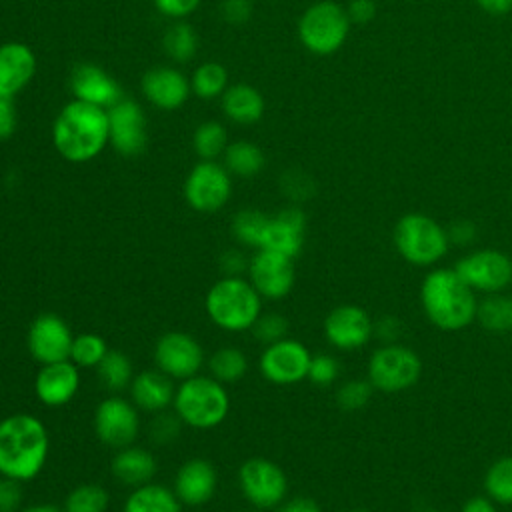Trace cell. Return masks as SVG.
Wrapping results in <instances>:
<instances>
[{"instance_id":"cell-28","label":"cell","mask_w":512,"mask_h":512,"mask_svg":"<svg viewBox=\"0 0 512 512\" xmlns=\"http://www.w3.org/2000/svg\"><path fill=\"white\" fill-rule=\"evenodd\" d=\"M182 508L184 506L172 488L158 482H148L130 490L122 512H182Z\"/></svg>"},{"instance_id":"cell-44","label":"cell","mask_w":512,"mask_h":512,"mask_svg":"<svg viewBox=\"0 0 512 512\" xmlns=\"http://www.w3.org/2000/svg\"><path fill=\"white\" fill-rule=\"evenodd\" d=\"M24 504V482L0 476V512H20Z\"/></svg>"},{"instance_id":"cell-9","label":"cell","mask_w":512,"mask_h":512,"mask_svg":"<svg viewBox=\"0 0 512 512\" xmlns=\"http://www.w3.org/2000/svg\"><path fill=\"white\" fill-rule=\"evenodd\" d=\"M238 488L244 500L254 508L272 510L286 500L288 478L276 462L252 456L238 468Z\"/></svg>"},{"instance_id":"cell-21","label":"cell","mask_w":512,"mask_h":512,"mask_svg":"<svg viewBox=\"0 0 512 512\" xmlns=\"http://www.w3.org/2000/svg\"><path fill=\"white\" fill-rule=\"evenodd\" d=\"M70 88L74 100H82L108 110L122 100L120 84L96 64H78L70 76Z\"/></svg>"},{"instance_id":"cell-52","label":"cell","mask_w":512,"mask_h":512,"mask_svg":"<svg viewBox=\"0 0 512 512\" xmlns=\"http://www.w3.org/2000/svg\"><path fill=\"white\" fill-rule=\"evenodd\" d=\"M374 330H376V334L380 336V338H384L386 340V344H392V340L400 334V324H398V320L396 318H382L376 326H374Z\"/></svg>"},{"instance_id":"cell-3","label":"cell","mask_w":512,"mask_h":512,"mask_svg":"<svg viewBox=\"0 0 512 512\" xmlns=\"http://www.w3.org/2000/svg\"><path fill=\"white\" fill-rule=\"evenodd\" d=\"M420 298L426 318L440 330L456 332L476 318L478 300L474 290L456 274V270L438 268L426 274Z\"/></svg>"},{"instance_id":"cell-27","label":"cell","mask_w":512,"mask_h":512,"mask_svg":"<svg viewBox=\"0 0 512 512\" xmlns=\"http://www.w3.org/2000/svg\"><path fill=\"white\" fill-rule=\"evenodd\" d=\"M222 110L236 124H254L264 114V98L254 86L234 84L222 94Z\"/></svg>"},{"instance_id":"cell-11","label":"cell","mask_w":512,"mask_h":512,"mask_svg":"<svg viewBox=\"0 0 512 512\" xmlns=\"http://www.w3.org/2000/svg\"><path fill=\"white\" fill-rule=\"evenodd\" d=\"M140 432V410L132 400L118 394H110L98 402L94 410V434L112 448L120 450L136 442Z\"/></svg>"},{"instance_id":"cell-47","label":"cell","mask_w":512,"mask_h":512,"mask_svg":"<svg viewBox=\"0 0 512 512\" xmlns=\"http://www.w3.org/2000/svg\"><path fill=\"white\" fill-rule=\"evenodd\" d=\"M158 12L170 18H184L192 14L202 0H152Z\"/></svg>"},{"instance_id":"cell-45","label":"cell","mask_w":512,"mask_h":512,"mask_svg":"<svg viewBox=\"0 0 512 512\" xmlns=\"http://www.w3.org/2000/svg\"><path fill=\"white\" fill-rule=\"evenodd\" d=\"M248 264L250 258L238 248H230L220 256V270L224 276H246Z\"/></svg>"},{"instance_id":"cell-19","label":"cell","mask_w":512,"mask_h":512,"mask_svg":"<svg viewBox=\"0 0 512 512\" xmlns=\"http://www.w3.org/2000/svg\"><path fill=\"white\" fill-rule=\"evenodd\" d=\"M218 488L216 466L206 458H190L176 470L172 490L182 506L198 508L208 504Z\"/></svg>"},{"instance_id":"cell-43","label":"cell","mask_w":512,"mask_h":512,"mask_svg":"<svg viewBox=\"0 0 512 512\" xmlns=\"http://www.w3.org/2000/svg\"><path fill=\"white\" fill-rule=\"evenodd\" d=\"M340 372V364L332 354H314L308 366V380L316 386H330Z\"/></svg>"},{"instance_id":"cell-22","label":"cell","mask_w":512,"mask_h":512,"mask_svg":"<svg viewBox=\"0 0 512 512\" xmlns=\"http://www.w3.org/2000/svg\"><path fill=\"white\" fill-rule=\"evenodd\" d=\"M304 236H306V216L300 208L290 206L268 218L260 250L266 248V250H274L284 256L296 258L304 246Z\"/></svg>"},{"instance_id":"cell-10","label":"cell","mask_w":512,"mask_h":512,"mask_svg":"<svg viewBox=\"0 0 512 512\" xmlns=\"http://www.w3.org/2000/svg\"><path fill=\"white\" fill-rule=\"evenodd\" d=\"M232 174L216 160H200L184 180V200L196 212L210 214L224 208L232 196Z\"/></svg>"},{"instance_id":"cell-15","label":"cell","mask_w":512,"mask_h":512,"mask_svg":"<svg viewBox=\"0 0 512 512\" xmlns=\"http://www.w3.org/2000/svg\"><path fill=\"white\" fill-rule=\"evenodd\" d=\"M246 278L262 300H282L292 292L296 282L294 258L266 248L256 250L250 256Z\"/></svg>"},{"instance_id":"cell-31","label":"cell","mask_w":512,"mask_h":512,"mask_svg":"<svg viewBox=\"0 0 512 512\" xmlns=\"http://www.w3.org/2000/svg\"><path fill=\"white\" fill-rule=\"evenodd\" d=\"M476 320L492 334L512 332V298L500 292L484 296L476 306Z\"/></svg>"},{"instance_id":"cell-40","label":"cell","mask_w":512,"mask_h":512,"mask_svg":"<svg viewBox=\"0 0 512 512\" xmlns=\"http://www.w3.org/2000/svg\"><path fill=\"white\" fill-rule=\"evenodd\" d=\"M250 332H252V336L260 344L268 346V344H274V342L286 338V334H288V320L282 314H278V312H262L256 318V322L250 328Z\"/></svg>"},{"instance_id":"cell-33","label":"cell","mask_w":512,"mask_h":512,"mask_svg":"<svg viewBox=\"0 0 512 512\" xmlns=\"http://www.w3.org/2000/svg\"><path fill=\"white\" fill-rule=\"evenodd\" d=\"M268 218L270 216L264 214L262 210L244 208V210L236 212V216L232 218V226H230L232 236L236 238L238 244L254 248V250H260Z\"/></svg>"},{"instance_id":"cell-24","label":"cell","mask_w":512,"mask_h":512,"mask_svg":"<svg viewBox=\"0 0 512 512\" xmlns=\"http://www.w3.org/2000/svg\"><path fill=\"white\" fill-rule=\"evenodd\" d=\"M36 72V56L24 42L0 44V96L12 98L28 86Z\"/></svg>"},{"instance_id":"cell-8","label":"cell","mask_w":512,"mask_h":512,"mask_svg":"<svg viewBox=\"0 0 512 512\" xmlns=\"http://www.w3.org/2000/svg\"><path fill=\"white\" fill-rule=\"evenodd\" d=\"M368 382L380 392H402L414 386L422 372L418 354L400 344H384L368 360Z\"/></svg>"},{"instance_id":"cell-29","label":"cell","mask_w":512,"mask_h":512,"mask_svg":"<svg viewBox=\"0 0 512 512\" xmlns=\"http://www.w3.org/2000/svg\"><path fill=\"white\" fill-rule=\"evenodd\" d=\"M206 368L212 378H216L226 386V384L240 382L246 376L250 364H248V356L240 348L222 346L206 358Z\"/></svg>"},{"instance_id":"cell-18","label":"cell","mask_w":512,"mask_h":512,"mask_svg":"<svg viewBox=\"0 0 512 512\" xmlns=\"http://www.w3.org/2000/svg\"><path fill=\"white\" fill-rule=\"evenodd\" d=\"M374 334L368 312L356 304H342L324 318V336L338 350H358Z\"/></svg>"},{"instance_id":"cell-55","label":"cell","mask_w":512,"mask_h":512,"mask_svg":"<svg viewBox=\"0 0 512 512\" xmlns=\"http://www.w3.org/2000/svg\"><path fill=\"white\" fill-rule=\"evenodd\" d=\"M20 512H64V510L54 504H30V506H24Z\"/></svg>"},{"instance_id":"cell-13","label":"cell","mask_w":512,"mask_h":512,"mask_svg":"<svg viewBox=\"0 0 512 512\" xmlns=\"http://www.w3.org/2000/svg\"><path fill=\"white\" fill-rule=\"evenodd\" d=\"M312 354L310 350L292 338H282L274 344L264 346L258 358V370L264 380L276 386L298 384L308 378Z\"/></svg>"},{"instance_id":"cell-26","label":"cell","mask_w":512,"mask_h":512,"mask_svg":"<svg viewBox=\"0 0 512 512\" xmlns=\"http://www.w3.org/2000/svg\"><path fill=\"white\" fill-rule=\"evenodd\" d=\"M156 458L148 448L130 444L126 448L116 450L110 462V472L116 482L128 486V488H138L142 484L152 482L156 474Z\"/></svg>"},{"instance_id":"cell-4","label":"cell","mask_w":512,"mask_h":512,"mask_svg":"<svg viewBox=\"0 0 512 512\" xmlns=\"http://www.w3.org/2000/svg\"><path fill=\"white\" fill-rule=\"evenodd\" d=\"M262 296L246 276H222L204 298V310L210 322L232 334L246 332L262 314Z\"/></svg>"},{"instance_id":"cell-23","label":"cell","mask_w":512,"mask_h":512,"mask_svg":"<svg viewBox=\"0 0 512 512\" xmlns=\"http://www.w3.org/2000/svg\"><path fill=\"white\" fill-rule=\"evenodd\" d=\"M142 92L156 108L176 110L188 100L192 88L190 80L180 70L160 66L142 76Z\"/></svg>"},{"instance_id":"cell-37","label":"cell","mask_w":512,"mask_h":512,"mask_svg":"<svg viewBox=\"0 0 512 512\" xmlns=\"http://www.w3.org/2000/svg\"><path fill=\"white\" fill-rule=\"evenodd\" d=\"M192 146L202 160H216L228 146V134L220 122L208 120L194 130Z\"/></svg>"},{"instance_id":"cell-54","label":"cell","mask_w":512,"mask_h":512,"mask_svg":"<svg viewBox=\"0 0 512 512\" xmlns=\"http://www.w3.org/2000/svg\"><path fill=\"white\" fill-rule=\"evenodd\" d=\"M460 512H496V506L488 496H474L464 502Z\"/></svg>"},{"instance_id":"cell-7","label":"cell","mask_w":512,"mask_h":512,"mask_svg":"<svg viewBox=\"0 0 512 512\" xmlns=\"http://www.w3.org/2000/svg\"><path fill=\"white\" fill-rule=\"evenodd\" d=\"M346 6L334 0H318L308 6L298 20V38L302 46L316 56L338 52L350 34Z\"/></svg>"},{"instance_id":"cell-39","label":"cell","mask_w":512,"mask_h":512,"mask_svg":"<svg viewBox=\"0 0 512 512\" xmlns=\"http://www.w3.org/2000/svg\"><path fill=\"white\" fill-rule=\"evenodd\" d=\"M108 354V344L100 334L94 332H82L74 336L72 348H70V360L78 368H94L102 362V358Z\"/></svg>"},{"instance_id":"cell-2","label":"cell","mask_w":512,"mask_h":512,"mask_svg":"<svg viewBox=\"0 0 512 512\" xmlns=\"http://www.w3.org/2000/svg\"><path fill=\"white\" fill-rule=\"evenodd\" d=\"M52 142L68 162L96 158L108 144V112L82 100L68 102L54 120Z\"/></svg>"},{"instance_id":"cell-38","label":"cell","mask_w":512,"mask_h":512,"mask_svg":"<svg viewBox=\"0 0 512 512\" xmlns=\"http://www.w3.org/2000/svg\"><path fill=\"white\" fill-rule=\"evenodd\" d=\"M162 44H164V50L166 54L176 60V62H188L194 54H196V48H198V36L194 32V28L186 22H176L172 24L164 38H162Z\"/></svg>"},{"instance_id":"cell-32","label":"cell","mask_w":512,"mask_h":512,"mask_svg":"<svg viewBox=\"0 0 512 512\" xmlns=\"http://www.w3.org/2000/svg\"><path fill=\"white\" fill-rule=\"evenodd\" d=\"M96 376L100 384L112 394L128 388L134 378V366L130 356L120 350H108V354L96 366Z\"/></svg>"},{"instance_id":"cell-12","label":"cell","mask_w":512,"mask_h":512,"mask_svg":"<svg viewBox=\"0 0 512 512\" xmlns=\"http://www.w3.org/2000/svg\"><path fill=\"white\" fill-rule=\"evenodd\" d=\"M152 356L160 372L180 382L200 374L202 366L206 364L204 348L200 346V342L192 334L178 330L164 332L156 340Z\"/></svg>"},{"instance_id":"cell-25","label":"cell","mask_w":512,"mask_h":512,"mask_svg":"<svg viewBox=\"0 0 512 512\" xmlns=\"http://www.w3.org/2000/svg\"><path fill=\"white\" fill-rule=\"evenodd\" d=\"M128 390H130V400L134 402V406L148 414L168 410V406H172L174 394H176L174 380L170 376H166L164 372H160L158 368L142 370V372L134 374Z\"/></svg>"},{"instance_id":"cell-34","label":"cell","mask_w":512,"mask_h":512,"mask_svg":"<svg viewBox=\"0 0 512 512\" xmlns=\"http://www.w3.org/2000/svg\"><path fill=\"white\" fill-rule=\"evenodd\" d=\"M110 506V494L96 482H84L74 486L62 504L64 512H106Z\"/></svg>"},{"instance_id":"cell-49","label":"cell","mask_w":512,"mask_h":512,"mask_svg":"<svg viewBox=\"0 0 512 512\" xmlns=\"http://www.w3.org/2000/svg\"><path fill=\"white\" fill-rule=\"evenodd\" d=\"M16 108L12 98H4L0 96V140H6L14 134L16 130Z\"/></svg>"},{"instance_id":"cell-53","label":"cell","mask_w":512,"mask_h":512,"mask_svg":"<svg viewBox=\"0 0 512 512\" xmlns=\"http://www.w3.org/2000/svg\"><path fill=\"white\" fill-rule=\"evenodd\" d=\"M486 14L504 16L512 10V0H474Z\"/></svg>"},{"instance_id":"cell-17","label":"cell","mask_w":512,"mask_h":512,"mask_svg":"<svg viewBox=\"0 0 512 512\" xmlns=\"http://www.w3.org/2000/svg\"><path fill=\"white\" fill-rule=\"evenodd\" d=\"M108 142L122 156H136L144 150L146 118L134 100H120L108 110Z\"/></svg>"},{"instance_id":"cell-46","label":"cell","mask_w":512,"mask_h":512,"mask_svg":"<svg viewBox=\"0 0 512 512\" xmlns=\"http://www.w3.org/2000/svg\"><path fill=\"white\" fill-rule=\"evenodd\" d=\"M346 12L352 24H368L376 18L378 6L374 0H350Z\"/></svg>"},{"instance_id":"cell-51","label":"cell","mask_w":512,"mask_h":512,"mask_svg":"<svg viewBox=\"0 0 512 512\" xmlns=\"http://www.w3.org/2000/svg\"><path fill=\"white\" fill-rule=\"evenodd\" d=\"M278 512H320V506L310 496H294L278 506Z\"/></svg>"},{"instance_id":"cell-30","label":"cell","mask_w":512,"mask_h":512,"mask_svg":"<svg viewBox=\"0 0 512 512\" xmlns=\"http://www.w3.org/2000/svg\"><path fill=\"white\" fill-rule=\"evenodd\" d=\"M222 158H224V168L230 174L240 176V178L256 176L266 164V158H264V152L260 150V146H256L254 142H248V140H236V142L228 144Z\"/></svg>"},{"instance_id":"cell-14","label":"cell","mask_w":512,"mask_h":512,"mask_svg":"<svg viewBox=\"0 0 512 512\" xmlns=\"http://www.w3.org/2000/svg\"><path fill=\"white\" fill-rule=\"evenodd\" d=\"M454 270L474 292H502L512 282V260L494 248H482L462 256Z\"/></svg>"},{"instance_id":"cell-20","label":"cell","mask_w":512,"mask_h":512,"mask_svg":"<svg viewBox=\"0 0 512 512\" xmlns=\"http://www.w3.org/2000/svg\"><path fill=\"white\" fill-rule=\"evenodd\" d=\"M80 388V368L72 360L42 364L34 378V394L40 404L58 408L68 404Z\"/></svg>"},{"instance_id":"cell-16","label":"cell","mask_w":512,"mask_h":512,"mask_svg":"<svg viewBox=\"0 0 512 512\" xmlns=\"http://www.w3.org/2000/svg\"><path fill=\"white\" fill-rule=\"evenodd\" d=\"M72 342L74 334L68 322L54 312L38 314L26 332V348L40 366L70 360Z\"/></svg>"},{"instance_id":"cell-42","label":"cell","mask_w":512,"mask_h":512,"mask_svg":"<svg viewBox=\"0 0 512 512\" xmlns=\"http://www.w3.org/2000/svg\"><path fill=\"white\" fill-rule=\"evenodd\" d=\"M182 426H184V422L178 418L176 412L162 410V412H156L154 418L150 420L148 434L154 444L164 446V444H172L180 436Z\"/></svg>"},{"instance_id":"cell-50","label":"cell","mask_w":512,"mask_h":512,"mask_svg":"<svg viewBox=\"0 0 512 512\" xmlns=\"http://www.w3.org/2000/svg\"><path fill=\"white\" fill-rule=\"evenodd\" d=\"M446 232L448 240L460 246H466L476 238V226L470 220H456L446 228Z\"/></svg>"},{"instance_id":"cell-6","label":"cell","mask_w":512,"mask_h":512,"mask_svg":"<svg viewBox=\"0 0 512 512\" xmlns=\"http://www.w3.org/2000/svg\"><path fill=\"white\" fill-rule=\"evenodd\" d=\"M392 238L398 254L416 266L436 264L446 256L450 246L446 228L422 212H408L400 216Z\"/></svg>"},{"instance_id":"cell-36","label":"cell","mask_w":512,"mask_h":512,"mask_svg":"<svg viewBox=\"0 0 512 512\" xmlns=\"http://www.w3.org/2000/svg\"><path fill=\"white\" fill-rule=\"evenodd\" d=\"M228 72L222 64L218 62H204L200 64L192 78H190V88L196 96L204 100H212L216 96H222L224 90L228 88Z\"/></svg>"},{"instance_id":"cell-35","label":"cell","mask_w":512,"mask_h":512,"mask_svg":"<svg viewBox=\"0 0 512 512\" xmlns=\"http://www.w3.org/2000/svg\"><path fill=\"white\" fill-rule=\"evenodd\" d=\"M484 488L494 504H512V456H502L484 474Z\"/></svg>"},{"instance_id":"cell-48","label":"cell","mask_w":512,"mask_h":512,"mask_svg":"<svg viewBox=\"0 0 512 512\" xmlns=\"http://www.w3.org/2000/svg\"><path fill=\"white\" fill-rule=\"evenodd\" d=\"M220 10H222L224 20L232 22V24H242L252 16L250 0H224Z\"/></svg>"},{"instance_id":"cell-41","label":"cell","mask_w":512,"mask_h":512,"mask_svg":"<svg viewBox=\"0 0 512 512\" xmlns=\"http://www.w3.org/2000/svg\"><path fill=\"white\" fill-rule=\"evenodd\" d=\"M372 384L368 380H348L336 392V404L346 412L364 408L372 398Z\"/></svg>"},{"instance_id":"cell-56","label":"cell","mask_w":512,"mask_h":512,"mask_svg":"<svg viewBox=\"0 0 512 512\" xmlns=\"http://www.w3.org/2000/svg\"><path fill=\"white\" fill-rule=\"evenodd\" d=\"M424 512H438V510H424Z\"/></svg>"},{"instance_id":"cell-1","label":"cell","mask_w":512,"mask_h":512,"mask_svg":"<svg viewBox=\"0 0 512 512\" xmlns=\"http://www.w3.org/2000/svg\"><path fill=\"white\" fill-rule=\"evenodd\" d=\"M50 436L34 414H10L0 420V476L34 480L46 466Z\"/></svg>"},{"instance_id":"cell-5","label":"cell","mask_w":512,"mask_h":512,"mask_svg":"<svg viewBox=\"0 0 512 512\" xmlns=\"http://www.w3.org/2000/svg\"><path fill=\"white\" fill-rule=\"evenodd\" d=\"M172 408L184 426L212 430L226 420L230 412V394L226 386L210 374H196L176 386Z\"/></svg>"}]
</instances>
